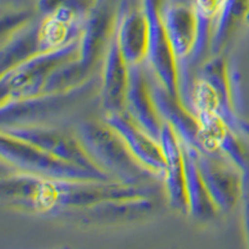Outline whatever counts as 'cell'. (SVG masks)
I'll return each mask as SVG.
<instances>
[{
    "mask_svg": "<svg viewBox=\"0 0 249 249\" xmlns=\"http://www.w3.org/2000/svg\"><path fill=\"white\" fill-rule=\"evenodd\" d=\"M75 136L91 161L113 179L133 184L160 179L131 155L119 135L104 120L80 122Z\"/></svg>",
    "mask_w": 249,
    "mask_h": 249,
    "instance_id": "obj_1",
    "label": "cell"
},
{
    "mask_svg": "<svg viewBox=\"0 0 249 249\" xmlns=\"http://www.w3.org/2000/svg\"><path fill=\"white\" fill-rule=\"evenodd\" d=\"M0 155L4 162L20 172L55 181H116L105 172L86 170L59 159L23 140L1 133Z\"/></svg>",
    "mask_w": 249,
    "mask_h": 249,
    "instance_id": "obj_2",
    "label": "cell"
},
{
    "mask_svg": "<svg viewBox=\"0 0 249 249\" xmlns=\"http://www.w3.org/2000/svg\"><path fill=\"white\" fill-rule=\"evenodd\" d=\"M79 54L80 39H77L60 49L37 53L1 72V101L40 95L50 75L61 65L79 57Z\"/></svg>",
    "mask_w": 249,
    "mask_h": 249,
    "instance_id": "obj_3",
    "label": "cell"
},
{
    "mask_svg": "<svg viewBox=\"0 0 249 249\" xmlns=\"http://www.w3.org/2000/svg\"><path fill=\"white\" fill-rule=\"evenodd\" d=\"M93 88L92 80L88 79L75 88L57 92H43L36 96L1 101V127L40 124L46 119L60 115L74 107L85 99Z\"/></svg>",
    "mask_w": 249,
    "mask_h": 249,
    "instance_id": "obj_4",
    "label": "cell"
},
{
    "mask_svg": "<svg viewBox=\"0 0 249 249\" xmlns=\"http://www.w3.org/2000/svg\"><path fill=\"white\" fill-rule=\"evenodd\" d=\"M184 147L192 153L202 181L215 207L221 211L232 210L242 191L237 167L222 152L208 153L195 151L188 146Z\"/></svg>",
    "mask_w": 249,
    "mask_h": 249,
    "instance_id": "obj_5",
    "label": "cell"
},
{
    "mask_svg": "<svg viewBox=\"0 0 249 249\" xmlns=\"http://www.w3.org/2000/svg\"><path fill=\"white\" fill-rule=\"evenodd\" d=\"M1 133L29 142L64 161L76 164L79 167L95 172H104L91 161L76 136H70L57 128L46 127L43 124L4 126L1 127Z\"/></svg>",
    "mask_w": 249,
    "mask_h": 249,
    "instance_id": "obj_6",
    "label": "cell"
},
{
    "mask_svg": "<svg viewBox=\"0 0 249 249\" xmlns=\"http://www.w3.org/2000/svg\"><path fill=\"white\" fill-rule=\"evenodd\" d=\"M155 210L151 197L110 199L82 208L65 210L55 214L84 226H113L143 219Z\"/></svg>",
    "mask_w": 249,
    "mask_h": 249,
    "instance_id": "obj_7",
    "label": "cell"
},
{
    "mask_svg": "<svg viewBox=\"0 0 249 249\" xmlns=\"http://www.w3.org/2000/svg\"><path fill=\"white\" fill-rule=\"evenodd\" d=\"M104 121L119 135L131 155L143 167L163 181L166 173V157L160 141L142 130L124 111L105 112Z\"/></svg>",
    "mask_w": 249,
    "mask_h": 249,
    "instance_id": "obj_8",
    "label": "cell"
},
{
    "mask_svg": "<svg viewBox=\"0 0 249 249\" xmlns=\"http://www.w3.org/2000/svg\"><path fill=\"white\" fill-rule=\"evenodd\" d=\"M124 111L142 130L160 141L164 122L160 117L151 97L144 62L128 65V81Z\"/></svg>",
    "mask_w": 249,
    "mask_h": 249,
    "instance_id": "obj_9",
    "label": "cell"
},
{
    "mask_svg": "<svg viewBox=\"0 0 249 249\" xmlns=\"http://www.w3.org/2000/svg\"><path fill=\"white\" fill-rule=\"evenodd\" d=\"M113 1L115 0H95L84 23L80 36L79 62L88 71L92 68L100 51L106 48L112 33L117 17V13L113 14Z\"/></svg>",
    "mask_w": 249,
    "mask_h": 249,
    "instance_id": "obj_10",
    "label": "cell"
},
{
    "mask_svg": "<svg viewBox=\"0 0 249 249\" xmlns=\"http://www.w3.org/2000/svg\"><path fill=\"white\" fill-rule=\"evenodd\" d=\"M128 64L124 60L115 28L105 48L101 74V102L105 112L124 110V97L127 90Z\"/></svg>",
    "mask_w": 249,
    "mask_h": 249,
    "instance_id": "obj_11",
    "label": "cell"
},
{
    "mask_svg": "<svg viewBox=\"0 0 249 249\" xmlns=\"http://www.w3.org/2000/svg\"><path fill=\"white\" fill-rule=\"evenodd\" d=\"M115 31L120 50L128 65L146 61L148 50V24L142 8H119Z\"/></svg>",
    "mask_w": 249,
    "mask_h": 249,
    "instance_id": "obj_12",
    "label": "cell"
},
{
    "mask_svg": "<svg viewBox=\"0 0 249 249\" xmlns=\"http://www.w3.org/2000/svg\"><path fill=\"white\" fill-rule=\"evenodd\" d=\"M160 143L166 157V173L164 186L168 195V201L176 210L188 212V198L186 191V177H184V162L181 142L176 136L172 128L163 124Z\"/></svg>",
    "mask_w": 249,
    "mask_h": 249,
    "instance_id": "obj_13",
    "label": "cell"
},
{
    "mask_svg": "<svg viewBox=\"0 0 249 249\" xmlns=\"http://www.w3.org/2000/svg\"><path fill=\"white\" fill-rule=\"evenodd\" d=\"M39 25L40 19L23 24L18 30H15V33H13L12 36H9L8 41L3 44L0 55L1 72L25 61L37 53H41Z\"/></svg>",
    "mask_w": 249,
    "mask_h": 249,
    "instance_id": "obj_14",
    "label": "cell"
},
{
    "mask_svg": "<svg viewBox=\"0 0 249 249\" xmlns=\"http://www.w3.org/2000/svg\"><path fill=\"white\" fill-rule=\"evenodd\" d=\"M184 162V177H186V191L188 198V213L197 219H210L217 212V207L207 191L197 164L193 160L192 153L182 146Z\"/></svg>",
    "mask_w": 249,
    "mask_h": 249,
    "instance_id": "obj_15",
    "label": "cell"
}]
</instances>
